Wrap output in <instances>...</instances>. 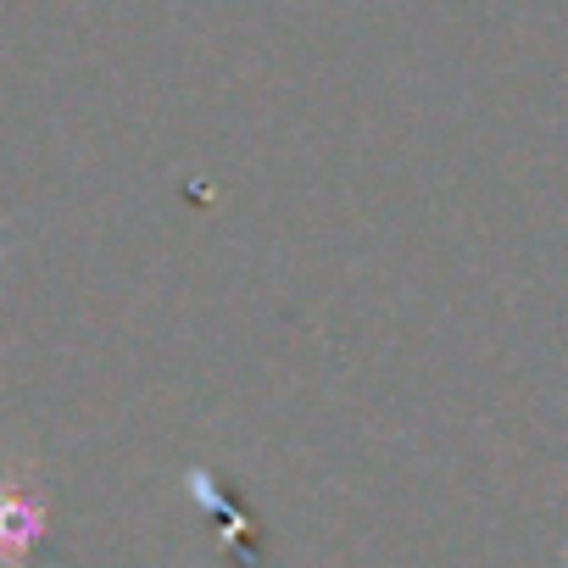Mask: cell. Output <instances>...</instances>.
Here are the masks:
<instances>
[{
  "label": "cell",
  "mask_w": 568,
  "mask_h": 568,
  "mask_svg": "<svg viewBox=\"0 0 568 568\" xmlns=\"http://www.w3.org/2000/svg\"><path fill=\"white\" fill-rule=\"evenodd\" d=\"M184 490H190V501L206 513V524H217L212 535L223 540V551L234 557V568H267V551H262V540H256V524L245 518V507L223 490V479H217L212 468L190 463V468H184Z\"/></svg>",
  "instance_id": "obj_1"
},
{
  "label": "cell",
  "mask_w": 568,
  "mask_h": 568,
  "mask_svg": "<svg viewBox=\"0 0 568 568\" xmlns=\"http://www.w3.org/2000/svg\"><path fill=\"white\" fill-rule=\"evenodd\" d=\"M45 518L51 501L40 490H0V562L7 568H29V551L45 540Z\"/></svg>",
  "instance_id": "obj_2"
}]
</instances>
